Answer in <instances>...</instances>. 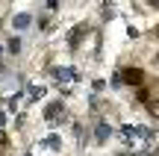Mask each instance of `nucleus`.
Returning <instances> with one entry per match:
<instances>
[{
	"mask_svg": "<svg viewBox=\"0 0 159 156\" xmlns=\"http://www.w3.org/2000/svg\"><path fill=\"white\" fill-rule=\"evenodd\" d=\"M124 80L130 82V86H139V82L144 80V74H142L139 68H127V71H124Z\"/></svg>",
	"mask_w": 159,
	"mask_h": 156,
	"instance_id": "obj_1",
	"label": "nucleus"
},
{
	"mask_svg": "<svg viewBox=\"0 0 159 156\" xmlns=\"http://www.w3.org/2000/svg\"><path fill=\"white\" fill-rule=\"evenodd\" d=\"M150 115L159 118V100H153V103H150Z\"/></svg>",
	"mask_w": 159,
	"mask_h": 156,
	"instance_id": "obj_2",
	"label": "nucleus"
},
{
	"mask_svg": "<svg viewBox=\"0 0 159 156\" xmlns=\"http://www.w3.org/2000/svg\"><path fill=\"white\" fill-rule=\"evenodd\" d=\"M148 3H150V6H156V9H159V0H148Z\"/></svg>",
	"mask_w": 159,
	"mask_h": 156,
	"instance_id": "obj_3",
	"label": "nucleus"
},
{
	"mask_svg": "<svg viewBox=\"0 0 159 156\" xmlns=\"http://www.w3.org/2000/svg\"><path fill=\"white\" fill-rule=\"evenodd\" d=\"M0 141H3V139H0Z\"/></svg>",
	"mask_w": 159,
	"mask_h": 156,
	"instance_id": "obj_4",
	"label": "nucleus"
}]
</instances>
